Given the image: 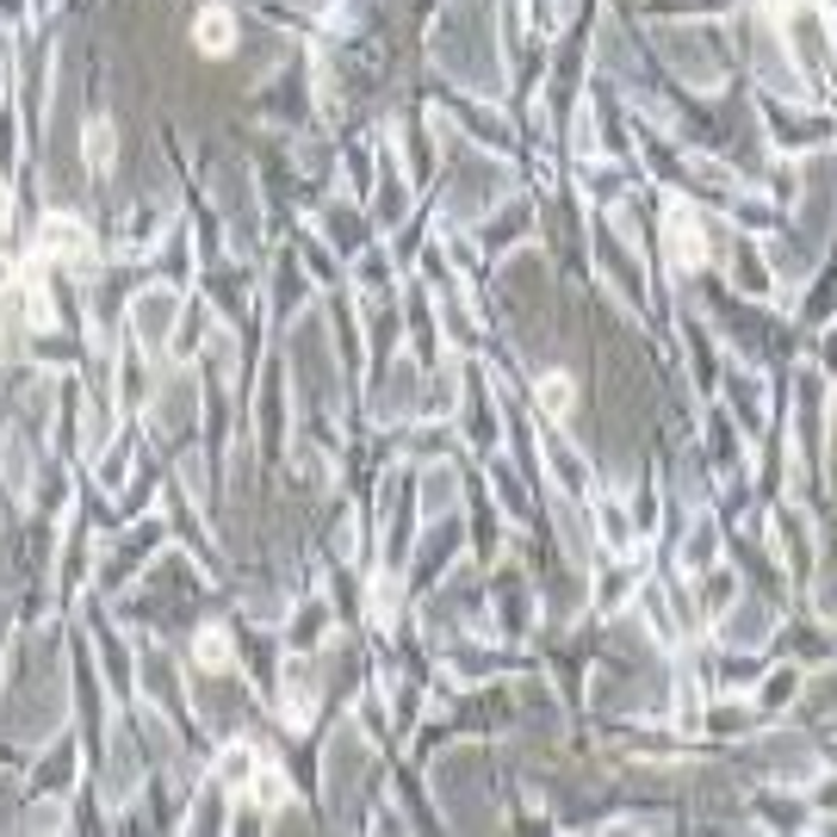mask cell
<instances>
[{"label":"cell","instance_id":"obj_2","mask_svg":"<svg viewBox=\"0 0 837 837\" xmlns=\"http://www.w3.org/2000/svg\"><path fill=\"white\" fill-rule=\"evenodd\" d=\"M44 249H56L63 261H81V254H87V230H81L75 218H56V211H50L44 218Z\"/></svg>","mask_w":837,"mask_h":837},{"label":"cell","instance_id":"obj_4","mask_svg":"<svg viewBox=\"0 0 837 837\" xmlns=\"http://www.w3.org/2000/svg\"><path fill=\"white\" fill-rule=\"evenodd\" d=\"M192 658L206 663V670H230V632H223V627H199V639H192Z\"/></svg>","mask_w":837,"mask_h":837},{"label":"cell","instance_id":"obj_1","mask_svg":"<svg viewBox=\"0 0 837 837\" xmlns=\"http://www.w3.org/2000/svg\"><path fill=\"white\" fill-rule=\"evenodd\" d=\"M192 38H199L206 56H230V44H237V19L223 13V7H206V13L192 19Z\"/></svg>","mask_w":837,"mask_h":837},{"label":"cell","instance_id":"obj_3","mask_svg":"<svg viewBox=\"0 0 837 837\" xmlns=\"http://www.w3.org/2000/svg\"><path fill=\"white\" fill-rule=\"evenodd\" d=\"M81 149H87V168H94V175H106L112 168V149H118V137H112V125L106 118H87V130H81Z\"/></svg>","mask_w":837,"mask_h":837},{"label":"cell","instance_id":"obj_5","mask_svg":"<svg viewBox=\"0 0 837 837\" xmlns=\"http://www.w3.org/2000/svg\"><path fill=\"white\" fill-rule=\"evenodd\" d=\"M571 397H577L571 373H546V379H540V404H546L553 416H565V410H571Z\"/></svg>","mask_w":837,"mask_h":837}]
</instances>
